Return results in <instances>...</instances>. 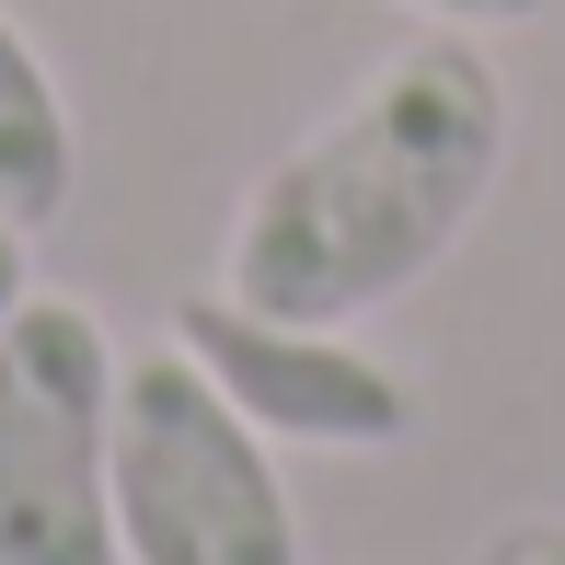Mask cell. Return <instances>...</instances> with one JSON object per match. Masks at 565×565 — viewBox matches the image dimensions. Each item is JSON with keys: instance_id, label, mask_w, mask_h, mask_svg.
I'll return each mask as SVG.
<instances>
[{"instance_id": "1", "label": "cell", "mask_w": 565, "mask_h": 565, "mask_svg": "<svg viewBox=\"0 0 565 565\" xmlns=\"http://www.w3.org/2000/svg\"><path fill=\"white\" fill-rule=\"evenodd\" d=\"M508 173V82L484 35H416L231 209L220 289L289 323H370L461 254Z\"/></svg>"}, {"instance_id": "2", "label": "cell", "mask_w": 565, "mask_h": 565, "mask_svg": "<svg viewBox=\"0 0 565 565\" xmlns=\"http://www.w3.org/2000/svg\"><path fill=\"white\" fill-rule=\"evenodd\" d=\"M116 554L127 565H300L277 439L196 370L139 347L116 370Z\"/></svg>"}, {"instance_id": "3", "label": "cell", "mask_w": 565, "mask_h": 565, "mask_svg": "<svg viewBox=\"0 0 565 565\" xmlns=\"http://www.w3.org/2000/svg\"><path fill=\"white\" fill-rule=\"evenodd\" d=\"M116 335L93 300L23 289L0 323V565L116 554Z\"/></svg>"}, {"instance_id": "4", "label": "cell", "mask_w": 565, "mask_h": 565, "mask_svg": "<svg viewBox=\"0 0 565 565\" xmlns=\"http://www.w3.org/2000/svg\"><path fill=\"white\" fill-rule=\"evenodd\" d=\"M173 347L277 450H404L416 439V381L358 347V323H289V312H254L231 289H196L173 312Z\"/></svg>"}, {"instance_id": "5", "label": "cell", "mask_w": 565, "mask_h": 565, "mask_svg": "<svg viewBox=\"0 0 565 565\" xmlns=\"http://www.w3.org/2000/svg\"><path fill=\"white\" fill-rule=\"evenodd\" d=\"M82 185V127H70L58 70L35 58L12 12H0V231H46Z\"/></svg>"}, {"instance_id": "6", "label": "cell", "mask_w": 565, "mask_h": 565, "mask_svg": "<svg viewBox=\"0 0 565 565\" xmlns=\"http://www.w3.org/2000/svg\"><path fill=\"white\" fill-rule=\"evenodd\" d=\"M473 565H565V508H520L473 543Z\"/></svg>"}, {"instance_id": "7", "label": "cell", "mask_w": 565, "mask_h": 565, "mask_svg": "<svg viewBox=\"0 0 565 565\" xmlns=\"http://www.w3.org/2000/svg\"><path fill=\"white\" fill-rule=\"evenodd\" d=\"M404 12H427V23H450V35H508V23H543L554 0H404Z\"/></svg>"}, {"instance_id": "8", "label": "cell", "mask_w": 565, "mask_h": 565, "mask_svg": "<svg viewBox=\"0 0 565 565\" xmlns=\"http://www.w3.org/2000/svg\"><path fill=\"white\" fill-rule=\"evenodd\" d=\"M23 243H35V231H0V323H12L23 289H35V254H23Z\"/></svg>"}]
</instances>
